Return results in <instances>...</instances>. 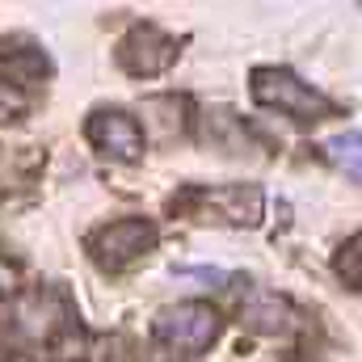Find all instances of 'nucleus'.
<instances>
[{"instance_id": "9", "label": "nucleus", "mask_w": 362, "mask_h": 362, "mask_svg": "<svg viewBox=\"0 0 362 362\" xmlns=\"http://www.w3.org/2000/svg\"><path fill=\"white\" fill-rule=\"evenodd\" d=\"M358 148H362V135H358V131H346V135L329 139V160H333L337 169H346V173H350V181H358V177H362Z\"/></svg>"}, {"instance_id": "4", "label": "nucleus", "mask_w": 362, "mask_h": 362, "mask_svg": "<svg viewBox=\"0 0 362 362\" xmlns=\"http://www.w3.org/2000/svg\"><path fill=\"white\" fill-rule=\"evenodd\" d=\"M177 59V42L160 25H131V34L118 42V64L131 76H160Z\"/></svg>"}, {"instance_id": "11", "label": "nucleus", "mask_w": 362, "mask_h": 362, "mask_svg": "<svg viewBox=\"0 0 362 362\" xmlns=\"http://www.w3.org/2000/svg\"><path fill=\"white\" fill-rule=\"evenodd\" d=\"M350 266V286H358L362 282V270H358V236H350V245H341V253H337V270H346Z\"/></svg>"}, {"instance_id": "10", "label": "nucleus", "mask_w": 362, "mask_h": 362, "mask_svg": "<svg viewBox=\"0 0 362 362\" xmlns=\"http://www.w3.org/2000/svg\"><path fill=\"white\" fill-rule=\"evenodd\" d=\"M30 114V93L13 81H0V122H17Z\"/></svg>"}, {"instance_id": "1", "label": "nucleus", "mask_w": 362, "mask_h": 362, "mask_svg": "<svg viewBox=\"0 0 362 362\" xmlns=\"http://www.w3.org/2000/svg\"><path fill=\"white\" fill-rule=\"evenodd\" d=\"M253 97L270 110H282L299 122H320L325 114H333V101L320 97L312 85H303L299 76H291L286 68H257L253 72Z\"/></svg>"}, {"instance_id": "2", "label": "nucleus", "mask_w": 362, "mask_h": 362, "mask_svg": "<svg viewBox=\"0 0 362 362\" xmlns=\"http://www.w3.org/2000/svg\"><path fill=\"white\" fill-rule=\"evenodd\" d=\"M0 316H4V320H0V329H4V337H8V341H17V346H42V341L59 329L64 308H59V299H55V295L34 291V295H17Z\"/></svg>"}, {"instance_id": "3", "label": "nucleus", "mask_w": 362, "mask_h": 362, "mask_svg": "<svg viewBox=\"0 0 362 362\" xmlns=\"http://www.w3.org/2000/svg\"><path fill=\"white\" fill-rule=\"evenodd\" d=\"M156 337L173 350H206L219 337V316L206 303H177L156 316Z\"/></svg>"}, {"instance_id": "5", "label": "nucleus", "mask_w": 362, "mask_h": 362, "mask_svg": "<svg viewBox=\"0 0 362 362\" xmlns=\"http://www.w3.org/2000/svg\"><path fill=\"white\" fill-rule=\"evenodd\" d=\"M152 245H156V228L148 219H118V223H110V228H101V232L89 236V253L101 266H110V270L144 257Z\"/></svg>"}, {"instance_id": "7", "label": "nucleus", "mask_w": 362, "mask_h": 362, "mask_svg": "<svg viewBox=\"0 0 362 362\" xmlns=\"http://www.w3.org/2000/svg\"><path fill=\"white\" fill-rule=\"evenodd\" d=\"M206 211H219L223 223H245L253 228L262 219V189L257 185H223V189H198L194 194Z\"/></svg>"}, {"instance_id": "8", "label": "nucleus", "mask_w": 362, "mask_h": 362, "mask_svg": "<svg viewBox=\"0 0 362 362\" xmlns=\"http://www.w3.org/2000/svg\"><path fill=\"white\" fill-rule=\"evenodd\" d=\"M291 320H295V308H291L282 295H274V291H257V295L240 308V325L253 329V333H266V337L286 333Z\"/></svg>"}, {"instance_id": "6", "label": "nucleus", "mask_w": 362, "mask_h": 362, "mask_svg": "<svg viewBox=\"0 0 362 362\" xmlns=\"http://www.w3.org/2000/svg\"><path fill=\"white\" fill-rule=\"evenodd\" d=\"M85 135H89V144L101 152V156H110V160H139L144 156V131H139V122L127 114V110H97L89 118V127H85Z\"/></svg>"}]
</instances>
